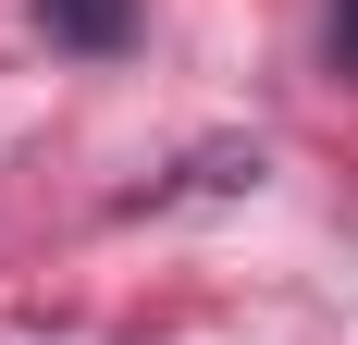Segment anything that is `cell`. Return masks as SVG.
Masks as SVG:
<instances>
[{
	"instance_id": "obj_1",
	"label": "cell",
	"mask_w": 358,
	"mask_h": 345,
	"mask_svg": "<svg viewBox=\"0 0 358 345\" xmlns=\"http://www.w3.org/2000/svg\"><path fill=\"white\" fill-rule=\"evenodd\" d=\"M37 25L62 37V50H124V25H136V0H37Z\"/></svg>"
},
{
	"instance_id": "obj_2",
	"label": "cell",
	"mask_w": 358,
	"mask_h": 345,
	"mask_svg": "<svg viewBox=\"0 0 358 345\" xmlns=\"http://www.w3.org/2000/svg\"><path fill=\"white\" fill-rule=\"evenodd\" d=\"M334 62L358 74V0H334Z\"/></svg>"
}]
</instances>
